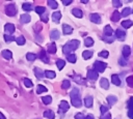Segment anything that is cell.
I'll use <instances>...</instances> for the list:
<instances>
[{
	"label": "cell",
	"instance_id": "cell-1",
	"mask_svg": "<svg viewBox=\"0 0 133 119\" xmlns=\"http://www.w3.org/2000/svg\"><path fill=\"white\" fill-rule=\"evenodd\" d=\"M79 44H80V43H79V41H78L77 39L70 40V41H68V42L62 47V52H63L64 54H66V55H70L73 51H75V50L78 49Z\"/></svg>",
	"mask_w": 133,
	"mask_h": 119
},
{
	"label": "cell",
	"instance_id": "cell-2",
	"mask_svg": "<svg viewBox=\"0 0 133 119\" xmlns=\"http://www.w3.org/2000/svg\"><path fill=\"white\" fill-rule=\"evenodd\" d=\"M71 102L76 108H80L82 105L81 99H80V93H79V90L77 88H74L71 91Z\"/></svg>",
	"mask_w": 133,
	"mask_h": 119
},
{
	"label": "cell",
	"instance_id": "cell-3",
	"mask_svg": "<svg viewBox=\"0 0 133 119\" xmlns=\"http://www.w3.org/2000/svg\"><path fill=\"white\" fill-rule=\"evenodd\" d=\"M106 66H107V63H104V62H101V61H96L94 63V67H95V70L97 72L98 71L99 72H103L105 70Z\"/></svg>",
	"mask_w": 133,
	"mask_h": 119
},
{
	"label": "cell",
	"instance_id": "cell-4",
	"mask_svg": "<svg viewBox=\"0 0 133 119\" xmlns=\"http://www.w3.org/2000/svg\"><path fill=\"white\" fill-rule=\"evenodd\" d=\"M5 13L8 16V17H12L17 13V8L15 6V4H8L6 7H5Z\"/></svg>",
	"mask_w": 133,
	"mask_h": 119
},
{
	"label": "cell",
	"instance_id": "cell-5",
	"mask_svg": "<svg viewBox=\"0 0 133 119\" xmlns=\"http://www.w3.org/2000/svg\"><path fill=\"white\" fill-rule=\"evenodd\" d=\"M98 77H99V75H98V72H97L95 69H89V70H87V78H88L89 80L95 81V80L98 79Z\"/></svg>",
	"mask_w": 133,
	"mask_h": 119
},
{
	"label": "cell",
	"instance_id": "cell-6",
	"mask_svg": "<svg viewBox=\"0 0 133 119\" xmlns=\"http://www.w3.org/2000/svg\"><path fill=\"white\" fill-rule=\"evenodd\" d=\"M115 37L116 38H118L119 40H124L125 39V37H126V32L124 31V30H121V29H117L116 31H115Z\"/></svg>",
	"mask_w": 133,
	"mask_h": 119
},
{
	"label": "cell",
	"instance_id": "cell-7",
	"mask_svg": "<svg viewBox=\"0 0 133 119\" xmlns=\"http://www.w3.org/2000/svg\"><path fill=\"white\" fill-rule=\"evenodd\" d=\"M69 108H70V106H69V103L65 101V100H62L61 102H60V105H59V112L61 113H64V112H66L68 110H69Z\"/></svg>",
	"mask_w": 133,
	"mask_h": 119
},
{
	"label": "cell",
	"instance_id": "cell-8",
	"mask_svg": "<svg viewBox=\"0 0 133 119\" xmlns=\"http://www.w3.org/2000/svg\"><path fill=\"white\" fill-rule=\"evenodd\" d=\"M89 19H90V21L92 23H96V24H100L101 23V18H100V16L98 13H91Z\"/></svg>",
	"mask_w": 133,
	"mask_h": 119
},
{
	"label": "cell",
	"instance_id": "cell-9",
	"mask_svg": "<svg viewBox=\"0 0 133 119\" xmlns=\"http://www.w3.org/2000/svg\"><path fill=\"white\" fill-rule=\"evenodd\" d=\"M34 75H35V77H36L37 79H43V78L45 77V71L42 70V69L38 68V67H35V68H34Z\"/></svg>",
	"mask_w": 133,
	"mask_h": 119
},
{
	"label": "cell",
	"instance_id": "cell-10",
	"mask_svg": "<svg viewBox=\"0 0 133 119\" xmlns=\"http://www.w3.org/2000/svg\"><path fill=\"white\" fill-rule=\"evenodd\" d=\"M15 29H16V28H15L14 24H10V23H7V24L4 26V30H5L6 33H14Z\"/></svg>",
	"mask_w": 133,
	"mask_h": 119
},
{
	"label": "cell",
	"instance_id": "cell-11",
	"mask_svg": "<svg viewBox=\"0 0 133 119\" xmlns=\"http://www.w3.org/2000/svg\"><path fill=\"white\" fill-rule=\"evenodd\" d=\"M122 54H123V56H124L125 59H126L127 57H129V55L131 54V49H130V47H129V46H124L123 51H122Z\"/></svg>",
	"mask_w": 133,
	"mask_h": 119
},
{
	"label": "cell",
	"instance_id": "cell-12",
	"mask_svg": "<svg viewBox=\"0 0 133 119\" xmlns=\"http://www.w3.org/2000/svg\"><path fill=\"white\" fill-rule=\"evenodd\" d=\"M112 34H113V29L109 25H106L104 28V35L105 36H112Z\"/></svg>",
	"mask_w": 133,
	"mask_h": 119
},
{
	"label": "cell",
	"instance_id": "cell-13",
	"mask_svg": "<svg viewBox=\"0 0 133 119\" xmlns=\"http://www.w3.org/2000/svg\"><path fill=\"white\" fill-rule=\"evenodd\" d=\"M38 57L41 58V60H42L43 62H45V63H49V58H48V56L46 55V52H45L44 50H42V51L39 52Z\"/></svg>",
	"mask_w": 133,
	"mask_h": 119
},
{
	"label": "cell",
	"instance_id": "cell-14",
	"mask_svg": "<svg viewBox=\"0 0 133 119\" xmlns=\"http://www.w3.org/2000/svg\"><path fill=\"white\" fill-rule=\"evenodd\" d=\"M92 102H94V99H92V96H86L85 99H84V105L86 108H90L92 106Z\"/></svg>",
	"mask_w": 133,
	"mask_h": 119
},
{
	"label": "cell",
	"instance_id": "cell-15",
	"mask_svg": "<svg viewBox=\"0 0 133 119\" xmlns=\"http://www.w3.org/2000/svg\"><path fill=\"white\" fill-rule=\"evenodd\" d=\"M59 36H60V33H59L58 30H52L51 33H50V37H51L52 40H56V39H58Z\"/></svg>",
	"mask_w": 133,
	"mask_h": 119
},
{
	"label": "cell",
	"instance_id": "cell-16",
	"mask_svg": "<svg viewBox=\"0 0 133 119\" xmlns=\"http://www.w3.org/2000/svg\"><path fill=\"white\" fill-rule=\"evenodd\" d=\"M1 55H2L6 60H9V59L12 58V53H11L9 50H4V51H2Z\"/></svg>",
	"mask_w": 133,
	"mask_h": 119
},
{
	"label": "cell",
	"instance_id": "cell-17",
	"mask_svg": "<svg viewBox=\"0 0 133 119\" xmlns=\"http://www.w3.org/2000/svg\"><path fill=\"white\" fill-rule=\"evenodd\" d=\"M60 18H61V13H60V11H54V12H53V14H52V19H53V21H54L55 23H59Z\"/></svg>",
	"mask_w": 133,
	"mask_h": 119
},
{
	"label": "cell",
	"instance_id": "cell-18",
	"mask_svg": "<svg viewBox=\"0 0 133 119\" xmlns=\"http://www.w3.org/2000/svg\"><path fill=\"white\" fill-rule=\"evenodd\" d=\"M62 30H63V33L64 34H71L73 32V28L66 24H63L62 25Z\"/></svg>",
	"mask_w": 133,
	"mask_h": 119
},
{
	"label": "cell",
	"instance_id": "cell-19",
	"mask_svg": "<svg viewBox=\"0 0 133 119\" xmlns=\"http://www.w3.org/2000/svg\"><path fill=\"white\" fill-rule=\"evenodd\" d=\"M100 85H101V87H102V88H104V89H108V88H109L108 80H107V79H105V78H102V79L100 80Z\"/></svg>",
	"mask_w": 133,
	"mask_h": 119
},
{
	"label": "cell",
	"instance_id": "cell-20",
	"mask_svg": "<svg viewBox=\"0 0 133 119\" xmlns=\"http://www.w3.org/2000/svg\"><path fill=\"white\" fill-rule=\"evenodd\" d=\"M107 101H108L109 106H112L117 101V97L114 96V95H108L107 96Z\"/></svg>",
	"mask_w": 133,
	"mask_h": 119
},
{
	"label": "cell",
	"instance_id": "cell-21",
	"mask_svg": "<svg viewBox=\"0 0 133 119\" xmlns=\"http://www.w3.org/2000/svg\"><path fill=\"white\" fill-rule=\"evenodd\" d=\"M119 19H121V13L117 10H114L113 13H112V16H111V21L112 22H117Z\"/></svg>",
	"mask_w": 133,
	"mask_h": 119
},
{
	"label": "cell",
	"instance_id": "cell-22",
	"mask_svg": "<svg viewBox=\"0 0 133 119\" xmlns=\"http://www.w3.org/2000/svg\"><path fill=\"white\" fill-rule=\"evenodd\" d=\"M111 81H112V83H113L114 85H116V86H119V85H121V79L118 78L117 75H112V76H111Z\"/></svg>",
	"mask_w": 133,
	"mask_h": 119
},
{
	"label": "cell",
	"instance_id": "cell-23",
	"mask_svg": "<svg viewBox=\"0 0 133 119\" xmlns=\"http://www.w3.org/2000/svg\"><path fill=\"white\" fill-rule=\"evenodd\" d=\"M72 13H73L75 17H77V18H82V16H83L82 10H81V9H79V8H73Z\"/></svg>",
	"mask_w": 133,
	"mask_h": 119
},
{
	"label": "cell",
	"instance_id": "cell-24",
	"mask_svg": "<svg viewBox=\"0 0 133 119\" xmlns=\"http://www.w3.org/2000/svg\"><path fill=\"white\" fill-rule=\"evenodd\" d=\"M20 20H21V23L25 24V23H29L30 20H31V18H30L29 14L25 13V14H22V16H21V19H20Z\"/></svg>",
	"mask_w": 133,
	"mask_h": 119
},
{
	"label": "cell",
	"instance_id": "cell-25",
	"mask_svg": "<svg viewBox=\"0 0 133 119\" xmlns=\"http://www.w3.org/2000/svg\"><path fill=\"white\" fill-rule=\"evenodd\" d=\"M44 116L47 117L48 119H54V117H55L54 112L51 111V110H47V111H45V112H44Z\"/></svg>",
	"mask_w": 133,
	"mask_h": 119
},
{
	"label": "cell",
	"instance_id": "cell-26",
	"mask_svg": "<svg viewBox=\"0 0 133 119\" xmlns=\"http://www.w3.org/2000/svg\"><path fill=\"white\" fill-rule=\"evenodd\" d=\"M48 52L49 53H51V54H54V53H56V46H55V43L54 42H52V43H50L49 46H48Z\"/></svg>",
	"mask_w": 133,
	"mask_h": 119
},
{
	"label": "cell",
	"instance_id": "cell-27",
	"mask_svg": "<svg viewBox=\"0 0 133 119\" xmlns=\"http://www.w3.org/2000/svg\"><path fill=\"white\" fill-rule=\"evenodd\" d=\"M22 8H23L24 10H26V11H30V10L32 9V4L29 3V2H25V3H23Z\"/></svg>",
	"mask_w": 133,
	"mask_h": 119
},
{
	"label": "cell",
	"instance_id": "cell-28",
	"mask_svg": "<svg viewBox=\"0 0 133 119\" xmlns=\"http://www.w3.org/2000/svg\"><path fill=\"white\" fill-rule=\"evenodd\" d=\"M132 25H133V22L130 21V20H126V21H123L122 22V26L124 28H130Z\"/></svg>",
	"mask_w": 133,
	"mask_h": 119
},
{
	"label": "cell",
	"instance_id": "cell-29",
	"mask_svg": "<svg viewBox=\"0 0 133 119\" xmlns=\"http://www.w3.org/2000/svg\"><path fill=\"white\" fill-rule=\"evenodd\" d=\"M56 65H57V67H58V69H62V68L65 66V61L62 60V59H59V60L56 61Z\"/></svg>",
	"mask_w": 133,
	"mask_h": 119
},
{
	"label": "cell",
	"instance_id": "cell-30",
	"mask_svg": "<svg viewBox=\"0 0 133 119\" xmlns=\"http://www.w3.org/2000/svg\"><path fill=\"white\" fill-rule=\"evenodd\" d=\"M16 41H17V43H18L19 46H23V44L25 43V37H24L23 35H20L19 37L16 38Z\"/></svg>",
	"mask_w": 133,
	"mask_h": 119
},
{
	"label": "cell",
	"instance_id": "cell-31",
	"mask_svg": "<svg viewBox=\"0 0 133 119\" xmlns=\"http://www.w3.org/2000/svg\"><path fill=\"white\" fill-rule=\"evenodd\" d=\"M84 44H85L86 47H91V46L94 44V39H92L91 37H86V38L84 39Z\"/></svg>",
	"mask_w": 133,
	"mask_h": 119
},
{
	"label": "cell",
	"instance_id": "cell-32",
	"mask_svg": "<svg viewBox=\"0 0 133 119\" xmlns=\"http://www.w3.org/2000/svg\"><path fill=\"white\" fill-rule=\"evenodd\" d=\"M45 76L47 78H49V79H54L55 76H56V73L54 71H52V70H46L45 71Z\"/></svg>",
	"mask_w": 133,
	"mask_h": 119
},
{
	"label": "cell",
	"instance_id": "cell-33",
	"mask_svg": "<svg viewBox=\"0 0 133 119\" xmlns=\"http://www.w3.org/2000/svg\"><path fill=\"white\" fill-rule=\"evenodd\" d=\"M66 60L69 61V62H71V63H75L76 62V55H74V54H70V55H68L66 56Z\"/></svg>",
	"mask_w": 133,
	"mask_h": 119
},
{
	"label": "cell",
	"instance_id": "cell-34",
	"mask_svg": "<svg viewBox=\"0 0 133 119\" xmlns=\"http://www.w3.org/2000/svg\"><path fill=\"white\" fill-rule=\"evenodd\" d=\"M82 56H83L84 59H89V58H91V56H92V52H91V51H84V52L82 53Z\"/></svg>",
	"mask_w": 133,
	"mask_h": 119
},
{
	"label": "cell",
	"instance_id": "cell-35",
	"mask_svg": "<svg viewBox=\"0 0 133 119\" xmlns=\"http://www.w3.org/2000/svg\"><path fill=\"white\" fill-rule=\"evenodd\" d=\"M42 100H43V102H44L45 105H49V103H51V101H52V97H51L50 95H47V96H44V97L42 98Z\"/></svg>",
	"mask_w": 133,
	"mask_h": 119
},
{
	"label": "cell",
	"instance_id": "cell-36",
	"mask_svg": "<svg viewBox=\"0 0 133 119\" xmlns=\"http://www.w3.org/2000/svg\"><path fill=\"white\" fill-rule=\"evenodd\" d=\"M132 12V10L129 8V7H126V8H124L123 9V11H122V17H127V16H129L130 13Z\"/></svg>",
	"mask_w": 133,
	"mask_h": 119
},
{
	"label": "cell",
	"instance_id": "cell-37",
	"mask_svg": "<svg viewBox=\"0 0 133 119\" xmlns=\"http://www.w3.org/2000/svg\"><path fill=\"white\" fill-rule=\"evenodd\" d=\"M26 58H27L28 61H34L35 58H36V55L35 54H32V53H27Z\"/></svg>",
	"mask_w": 133,
	"mask_h": 119
},
{
	"label": "cell",
	"instance_id": "cell-38",
	"mask_svg": "<svg viewBox=\"0 0 133 119\" xmlns=\"http://www.w3.org/2000/svg\"><path fill=\"white\" fill-rule=\"evenodd\" d=\"M45 91H47V88H46L45 86H43V85H38V86H37V88H36V93H37V94L43 93V92H45Z\"/></svg>",
	"mask_w": 133,
	"mask_h": 119
},
{
	"label": "cell",
	"instance_id": "cell-39",
	"mask_svg": "<svg viewBox=\"0 0 133 119\" xmlns=\"http://www.w3.org/2000/svg\"><path fill=\"white\" fill-rule=\"evenodd\" d=\"M48 5H49L51 8H57V6H58L57 2L54 1V0H48Z\"/></svg>",
	"mask_w": 133,
	"mask_h": 119
},
{
	"label": "cell",
	"instance_id": "cell-40",
	"mask_svg": "<svg viewBox=\"0 0 133 119\" xmlns=\"http://www.w3.org/2000/svg\"><path fill=\"white\" fill-rule=\"evenodd\" d=\"M23 82H24V85H25L26 87H28V88H31V87L33 86L32 82H31L29 79H27V78H25V79L23 80Z\"/></svg>",
	"mask_w": 133,
	"mask_h": 119
},
{
	"label": "cell",
	"instance_id": "cell-41",
	"mask_svg": "<svg viewBox=\"0 0 133 119\" xmlns=\"http://www.w3.org/2000/svg\"><path fill=\"white\" fill-rule=\"evenodd\" d=\"M4 39H5V41H6V42H10V41L16 40V38H15L14 36L8 35V34H4Z\"/></svg>",
	"mask_w": 133,
	"mask_h": 119
},
{
	"label": "cell",
	"instance_id": "cell-42",
	"mask_svg": "<svg viewBox=\"0 0 133 119\" xmlns=\"http://www.w3.org/2000/svg\"><path fill=\"white\" fill-rule=\"evenodd\" d=\"M35 12L38 13V14H43L45 12V7H43V6H36L35 7Z\"/></svg>",
	"mask_w": 133,
	"mask_h": 119
},
{
	"label": "cell",
	"instance_id": "cell-43",
	"mask_svg": "<svg viewBox=\"0 0 133 119\" xmlns=\"http://www.w3.org/2000/svg\"><path fill=\"white\" fill-rule=\"evenodd\" d=\"M126 81H127V85H128L129 87L133 88V77H132V76L128 77V78L126 79Z\"/></svg>",
	"mask_w": 133,
	"mask_h": 119
},
{
	"label": "cell",
	"instance_id": "cell-44",
	"mask_svg": "<svg viewBox=\"0 0 133 119\" xmlns=\"http://www.w3.org/2000/svg\"><path fill=\"white\" fill-rule=\"evenodd\" d=\"M70 86H71V82H70V81H68V80H64V81L62 82V85H61L62 89H68Z\"/></svg>",
	"mask_w": 133,
	"mask_h": 119
},
{
	"label": "cell",
	"instance_id": "cell-45",
	"mask_svg": "<svg viewBox=\"0 0 133 119\" xmlns=\"http://www.w3.org/2000/svg\"><path fill=\"white\" fill-rule=\"evenodd\" d=\"M103 39H104L106 42L111 43V42H113V40H114V36H104Z\"/></svg>",
	"mask_w": 133,
	"mask_h": 119
},
{
	"label": "cell",
	"instance_id": "cell-46",
	"mask_svg": "<svg viewBox=\"0 0 133 119\" xmlns=\"http://www.w3.org/2000/svg\"><path fill=\"white\" fill-rule=\"evenodd\" d=\"M112 5H113L114 7H121V6H122V2L118 1V0H113V1H112Z\"/></svg>",
	"mask_w": 133,
	"mask_h": 119
},
{
	"label": "cell",
	"instance_id": "cell-47",
	"mask_svg": "<svg viewBox=\"0 0 133 119\" xmlns=\"http://www.w3.org/2000/svg\"><path fill=\"white\" fill-rule=\"evenodd\" d=\"M108 55H109V53H108L107 51H102V52L99 53V56H100V57H104V58H107Z\"/></svg>",
	"mask_w": 133,
	"mask_h": 119
},
{
	"label": "cell",
	"instance_id": "cell-48",
	"mask_svg": "<svg viewBox=\"0 0 133 119\" xmlns=\"http://www.w3.org/2000/svg\"><path fill=\"white\" fill-rule=\"evenodd\" d=\"M118 63L122 65V66H126L127 65V60L125 58H119L118 59Z\"/></svg>",
	"mask_w": 133,
	"mask_h": 119
},
{
	"label": "cell",
	"instance_id": "cell-49",
	"mask_svg": "<svg viewBox=\"0 0 133 119\" xmlns=\"http://www.w3.org/2000/svg\"><path fill=\"white\" fill-rule=\"evenodd\" d=\"M108 109H109V108H108V107H106V106H101V109H100V110H101L102 115H103V114H105V113H107Z\"/></svg>",
	"mask_w": 133,
	"mask_h": 119
},
{
	"label": "cell",
	"instance_id": "cell-50",
	"mask_svg": "<svg viewBox=\"0 0 133 119\" xmlns=\"http://www.w3.org/2000/svg\"><path fill=\"white\" fill-rule=\"evenodd\" d=\"M100 118H101V119H111V115H110L109 113H105V114H103Z\"/></svg>",
	"mask_w": 133,
	"mask_h": 119
},
{
	"label": "cell",
	"instance_id": "cell-51",
	"mask_svg": "<svg viewBox=\"0 0 133 119\" xmlns=\"http://www.w3.org/2000/svg\"><path fill=\"white\" fill-rule=\"evenodd\" d=\"M128 108L129 110H133V97H131L128 101Z\"/></svg>",
	"mask_w": 133,
	"mask_h": 119
},
{
	"label": "cell",
	"instance_id": "cell-52",
	"mask_svg": "<svg viewBox=\"0 0 133 119\" xmlns=\"http://www.w3.org/2000/svg\"><path fill=\"white\" fill-rule=\"evenodd\" d=\"M75 119H85V117L83 116V114H81V113H78V114H76V116H75Z\"/></svg>",
	"mask_w": 133,
	"mask_h": 119
},
{
	"label": "cell",
	"instance_id": "cell-53",
	"mask_svg": "<svg viewBox=\"0 0 133 119\" xmlns=\"http://www.w3.org/2000/svg\"><path fill=\"white\" fill-rule=\"evenodd\" d=\"M41 20H42V22L47 23V22H48V17H47V14H46V16H42V17H41Z\"/></svg>",
	"mask_w": 133,
	"mask_h": 119
},
{
	"label": "cell",
	"instance_id": "cell-54",
	"mask_svg": "<svg viewBox=\"0 0 133 119\" xmlns=\"http://www.w3.org/2000/svg\"><path fill=\"white\" fill-rule=\"evenodd\" d=\"M73 1L72 0H62V3L64 4V5H69V4H71Z\"/></svg>",
	"mask_w": 133,
	"mask_h": 119
},
{
	"label": "cell",
	"instance_id": "cell-55",
	"mask_svg": "<svg viewBox=\"0 0 133 119\" xmlns=\"http://www.w3.org/2000/svg\"><path fill=\"white\" fill-rule=\"evenodd\" d=\"M128 117L131 118V119H133V110H129V112H128Z\"/></svg>",
	"mask_w": 133,
	"mask_h": 119
},
{
	"label": "cell",
	"instance_id": "cell-56",
	"mask_svg": "<svg viewBox=\"0 0 133 119\" xmlns=\"http://www.w3.org/2000/svg\"><path fill=\"white\" fill-rule=\"evenodd\" d=\"M85 119H95V118H94V116H92V115H88V116H86V117H85Z\"/></svg>",
	"mask_w": 133,
	"mask_h": 119
},
{
	"label": "cell",
	"instance_id": "cell-57",
	"mask_svg": "<svg viewBox=\"0 0 133 119\" xmlns=\"http://www.w3.org/2000/svg\"><path fill=\"white\" fill-rule=\"evenodd\" d=\"M0 119H6V118H5V116H4L2 113H0Z\"/></svg>",
	"mask_w": 133,
	"mask_h": 119
},
{
	"label": "cell",
	"instance_id": "cell-58",
	"mask_svg": "<svg viewBox=\"0 0 133 119\" xmlns=\"http://www.w3.org/2000/svg\"><path fill=\"white\" fill-rule=\"evenodd\" d=\"M81 2H82V3H87V0H82Z\"/></svg>",
	"mask_w": 133,
	"mask_h": 119
},
{
	"label": "cell",
	"instance_id": "cell-59",
	"mask_svg": "<svg viewBox=\"0 0 133 119\" xmlns=\"http://www.w3.org/2000/svg\"><path fill=\"white\" fill-rule=\"evenodd\" d=\"M132 12H133V10H132Z\"/></svg>",
	"mask_w": 133,
	"mask_h": 119
}]
</instances>
